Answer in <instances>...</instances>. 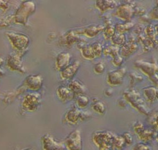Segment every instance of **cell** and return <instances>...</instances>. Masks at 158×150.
Here are the masks:
<instances>
[{
  "mask_svg": "<svg viewBox=\"0 0 158 150\" xmlns=\"http://www.w3.org/2000/svg\"><path fill=\"white\" fill-rule=\"evenodd\" d=\"M81 53L83 57L88 60H93L95 58L91 46H85L81 48Z\"/></svg>",
  "mask_w": 158,
  "mask_h": 150,
  "instance_id": "cell-18",
  "label": "cell"
},
{
  "mask_svg": "<svg viewBox=\"0 0 158 150\" xmlns=\"http://www.w3.org/2000/svg\"><path fill=\"white\" fill-rule=\"evenodd\" d=\"M149 123L150 124L154 126L155 127L158 128V124H157V113H154L151 115L149 117Z\"/></svg>",
  "mask_w": 158,
  "mask_h": 150,
  "instance_id": "cell-32",
  "label": "cell"
},
{
  "mask_svg": "<svg viewBox=\"0 0 158 150\" xmlns=\"http://www.w3.org/2000/svg\"><path fill=\"white\" fill-rule=\"evenodd\" d=\"M94 71L98 74H101L104 73L105 71V65L102 63H99L95 65Z\"/></svg>",
  "mask_w": 158,
  "mask_h": 150,
  "instance_id": "cell-28",
  "label": "cell"
},
{
  "mask_svg": "<svg viewBox=\"0 0 158 150\" xmlns=\"http://www.w3.org/2000/svg\"><path fill=\"white\" fill-rule=\"evenodd\" d=\"M122 62H123V60L121 57H120V56L116 57V58L114 59L113 60V63L116 66H120L122 64Z\"/></svg>",
  "mask_w": 158,
  "mask_h": 150,
  "instance_id": "cell-33",
  "label": "cell"
},
{
  "mask_svg": "<svg viewBox=\"0 0 158 150\" xmlns=\"http://www.w3.org/2000/svg\"><path fill=\"white\" fill-rule=\"evenodd\" d=\"M90 100L87 96L80 95L76 100V104L80 108H85L89 105Z\"/></svg>",
  "mask_w": 158,
  "mask_h": 150,
  "instance_id": "cell-22",
  "label": "cell"
},
{
  "mask_svg": "<svg viewBox=\"0 0 158 150\" xmlns=\"http://www.w3.org/2000/svg\"><path fill=\"white\" fill-rule=\"evenodd\" d=\"M114 1H97L96 5L102 12H104L109 9H113L115 6Z\"/></svg>",
  "mask_w": 158,
  "mask_h": 150,
  "instance_id": "cell-15",
  "label": "cell"
},
{
  "mask_svg": "<svg viewBox=\"0 0 158 150\" xmlns=\"http://www.w3.org/2000/svg\"><path fill=\"white\" fill-rule=\"evenodd\" d=\"M43 148L44 150H64V146L57 142L54 138L49 135L43 136L41 139Z\"/></svg>",
  "mask_w": 158,
  "mask_h": 150,
  "instance_id": "cell-5",
  "label": "cell"
},
{
  "mask_svg": "<svg viewBox=\"0 0 158 150\" xmlns=\"http://www.w3.org/2000/svg\"><path fill=\"white\" fill-rule=\"evenodd\" d=\"M80 67V63L79 61H75L72 64L66 67L61 73L62 78L64 79H69L72 78L77 72Z\"/></svg>",
  "mask_w": 158,
  "mask_h": 150,
  "instance_id": "cell-7",
  "label": "cell"
},
{
  "mask_svg": "<svg viewBox=\"0 0 158 150\" xmlns=\"http://www.w3.org/2000/svg\"><path fill=\"white\" fill-rule=\"evenodd\" d=\"M124 75L125 70L123 69L111 71L108 75L107 82L110 85L114 86L120 85L123 81Z\"/></svg>",
  "mask_w": 158,
  "mask_h": 150,
  "instance_id": "cell-6",
  "label": "cell"
},
{
  "mask_svg": "<svg viewBox=\"0 0 158 150\" xmlns=\"http://www.w3.org/2000/svg\"><path fill=\"white\" fill-rule=\"evenodd\" d=\"M92 48H93V51L94 52V53L95 54V56L96 57H101L102 54V45L100 43H94L93 45H91Z\"/></svg>",
  "mask_w": 158,
  "mask_h": 150,
  "instance_id": "cell-26",
  "label": "cell"
},
{
  "mask_svg": "<svg viewBox=\"0 0 158 150\" xmlns=\"http://www.w3.org/2000/svg\"><path fill=\"white\" fill-rule=\"evenodd\" d=\"M136 49H137V45L135 44H126L122 48V55L124 57H127L135 51Z\"/></svg>",
  "mask_w": 158,
  "mask_h": 150,
  "instance_id": "cell-17",
  "label": "cell"
},
{
  "mask_svg": "<svg viewBox=\"0 0 158 150\" xmlns=\"http://www.w3.org/2000/svg\"><path fill=\"white\" fill-rule=\"evenodd\" d=\"M32 150V149H30V148H28V149H26V150Z\"/></svg>",
  "mask_w": 158,
  "mask_h": 150,
  "instance_id": "cell-34",
  "label": "cell"
},
{
  "mask_svg": "<svg viewBox=\"0 0 158 150\" xmlns=\"http://www.w3.org/2000/svg\"><path fill=\"white\" fill-rule=\"evenodd\" d=\"M70 55L68 53H61L57 57L56 67L58 69L66 68L70 60Z\"/></svg>",
  "mask_w": 158,
  "mask_h": 150,
  "instance_id": "cell-13",
  "label": "cell"
},
{
  "mask_svg": "<svg viewBox=\"0 0 158 150\" xmlns=\"http://www.w3.org/2000/svg\"><path fill=\"white\" fill-rule=\"evenodd\" d=\"M132 150H150V148L145 143L139 142L133 146Z\"/></svg>",
  "mask_w": 158,
  "mask_h": 150,
  "instance_id": "cell-27",
  "label": "cell"
},
{
  "mask_svg": "<svg viewBox=\"0 0 158 150\" xmlns=\"http://www.w3.org/2000/svg\"><path fill=\"white\" fill-rule=\"evenodd\" d=\"M132 27V25L131 23H127L125 25H119L117 26L116 29L119 33H122L125 31H127L128 29H130Z\"/></svg>",
  "mask_w": 158,
  "mask_h": 150,
  "instance_id": "cell-29",
  "label": "cell"
},
{
  "mask_svg": "<svg viewBox=\"0 0 158 150\" xmlns=\"http://www.w3.org/2000/svg\"><path fill=\"white\" fill-rule=\"evenodd\" d=\"M82 113L77 109H73L69 111L66 115V120L70 124H76L81 120Z\"/></svg>",
  "mask_w": 158,
  "mask_h": 150,
  "instance_id": "cell-8",
  "label": "cell"
},
{
  "mask_svg": "<svg viewBox=\"0 0 158 150\" xmlns=\"http://www.w3.org/2000/svg\"><path fill=\"white\" fill-rule=\"evenodd\" d=\"M68 150H82V140L80 131L75 130L71 133L65 140Z\"/></svg>",
  "mask_w": 158,
  "mask_h": 150,
  "instance_id": "cell-2",
  "label": "cell"
},
{
  "mask_svg": "<svg viewBox=\"0 0 158 150\" xmlns=\"http://www.w3.org/2000/svg\"><path fill=\"white\" fill-rule=\"evenodd\" d=\"M104 53L105 54H109L112 56L114 59L119 56L118 55V49L115 47H109L106 48Z\"/></svg>",
  "mask_w": 158,
  "mask_h": 150,
  "instance_id": "cell-25",
  "label": "cell"
},
{
  "mask_svg": "<svg viewBox=\"0 0 158 150\" xmlns=\"http://www.w3.org/2000/svg\"><path fill=\"white\" fill-rule=\"evenodd\" d=\"M30 87L34 90H37L41 88L42 85V79L39 76L31 77Z\"/></svg>",
  "mask_w": 158,
  "mask_h": 150,
  "instance_id": "cell-23",
  "label": "cell"
},
{
  "mask_svg": "<svg viewBox=\"0 0 158 150\" xmlns=\"http://www.w3.org/2000/svg\"><path fill=\"white\" fill-rule=\"evenodd\" d=\"M125 98L133 107L141 112V113H146L147 111L144 107L143 100L141 99L139 94H136L134 91H130L125 93Z\"/></svg>",
  "mask_w": 158,
  "mask_h": 150,
  "instance_id": "cell-4",
  "label": "cell"
},
{
  "mask_svg": "<svg viewBox=\"0 0 158 150\" xmlns=\"http://www.w3.org/2000/svg\"><path fill=\"white\" fill-rule=\"evenodd\" d=\"M144 95L150 102H154L157 99L158 91L154 87H150L144 89Z\"/></svg>",
  "mask_w": 158,
  "mask_h": 150,
  "instance_id": "cell-14",
  "label": "cell"
},
{
  "mask_svg": "<svg viewBox=\"0 0 158 150\" xmlns=\"http://www.w3.org/2000/svg\"><path fill=\"white\" fill-rule=\"evenodd\" d=\"M69 89L71 91L73 95H81L85 93V87L82 83L77 80L72 81L69 85Z\"/></svg>",
  "mask_w": 158,
  "mask_h": 150,
  "instance_id": "cell-11",
  "label": "cell"
},
{
  "mask_svg": "<svg viewBox=\"0 0 158 150\" xmlns=\"http://www.w3.org/2000/svg\"><path fill=\"white\" fill-rule=\"evenodd\" d=\"M134 130L139 139L144 143L151 141L154 137V132L152 129H145L140 122H137L134 126Z\"/></svg>",
  "mask_w": 158,
  "mask_h": 150,
  "instance_id": "cell-3",
  "label": "cell"
},
{
  "mask_svg": "<svg viewBox=\"0 0 158 150\" xmlns=\"http://www.w3.org/2000/svg\"><path fill=\"white\" fill-rule=\"evenodd\" d=\"M26 106L30 110H35L38 108L40 103V98L39 95L37 94H31L26 96V99L25 102Z\"/></svg>",
  "mask_w": 158,
  "mask_h": 150,
  "instance_id": "cell-10",
  "label": "cell"
},
{
  "mask_svg": "<svg viewBox=\"0 0 158 150\" xmlns=\"http://www.w3.org/2000/svg\"><path fill=\"white\" fill-rule=\"evenodd\" d=\"M113 42L117 45H123L125 43V36L123 34H114L112 37Z\"/></svg>",
  "mask_w": 158,
  "mask_h": 150,
  "instance_id": "cell-24",
  "label": "cell"
},
{
  "mask_svg": "<svg viewBox=\"0 0 158 150\" xmlns=\"http://www.w3.org/2000/svg\"><path fill=\"white\" fill-rule=\"evenodd\" d=\"M125 144V140L122 136H115L113 141V147L116 149L121 150Z\"/></svg>",
  "mask_w": 158,
  "mask_h": 150,
  "instance_id": "cell-20",
  "label": "cell"
},
{
  "mask_svg": "<svg viewBox=\"0 0 158 150\" xmlns=\"http://www.w3.org/2000/svg\"><path fill=\"white\" fill-rule=\"evenodd\" d=\"M104 29V27L102 25L99 26H91L85 29L84 33L89 37H93L96 36L99 32L102 31Z\"/></svg>",
  "mask_w": 158,
  "mask_h": 150,
  "instance_id": "cell-16",
  "label": "cell"
},
{
  "mask_svg": "<svg viewBox=\"0 0 158 150\" xmlns=\"http://www.w3.org/2000/svg\"><path fill=\"white\" fill-rule=\"evenodd\" d=\"M140 67L145 73L149 76H152L155 73V65H152L149 63H143V64L140 65Z\"/></svg>",
  "mask_w": 158,
  "mask_h": 150,
  "instance_id": "cell-21",
  "label": "cell"
},
{
  "mask_svg": "<svg viewBox=\"0 0 158 150\" xmlns=\"http://www.w3.org/2000/svg\"><path fill=\"white\" fill-rule=\"evenodd\" d=\"M115 135L108 131H99L94 133L92 140L94 144L99 150H110L113 147Z\"/></svg>",
  "mask_w": 158,
  "mask_h": 150,
  "instance_id": "cell-1",
  "label": "cell"
},
{
  "mask_svg": "<svg viewBox=\"0 0 158 150\" xmlns=\"http://www.w3.org/2000/svg\"><path fill=\"white\" fill-rule=\"evenodd\" d=\"M133 11L132 7L129 5H123L118 8L117 11V14L118 17L124 20H129L133 16Z\"/></svg>",
  "mask_w": 158,
  "mask_h": 150,
  "instance_id": "cell-9",
  "label": "cell"
},
{
  "mask_svg": "<svg viewBox=\"0 0 158 150\" xmlns=\"http://www.w3.org/2000/svg\"><path fill=\"white\" fill-rule=\"evenodd\" d=\"M104 35L106 39L111 38L114 35V29L112 27H108L105 31Z\"/></svg>",
  "mask_w": 158,
  "mask_h": 150,
  "instance_id": "cell-31",
  "label": "cell"
},
{
  "mask_svg": "<svg viewBox=\"0 0 158 150\" xmlns=\"http://www.w3.org/2000/svg\"><path fill=\"white\" fill-rule=\"evenodd\" d=\"M57 95L63 102H68L73 99L74 96L71 91L66 87H61L57 90Z\"/></svg>",
  "mask_w": 158,
  "mask_h": 150,
  "instance_id": "cell-12",
  "label": "cell"
},
{
  "mask_svg": "<svg viewBox=\"0 0 158 150\" xmlns=\"http://www.w3.org/2000/svg\"><path fill=\"white\" fill-rule=\"evenodd\" d=\"M123 138L124 139L125 144H131L133 142V138L132 136L130 135V133H125L123 134Z\"/></svg>",
  "mask_w": 158,
  "mask_h": 150,
  "instance_id": "cell-30",
  "label": "cell"
},
{
  "mask_svg": "<svg viewBox=\"0 0 158 150\" xmlns=\"http://www.w3.org/2000/svg\"><path fill=\"white\" fill-rule=\"evenodd\" d=\"M92 108L96 112V113H99L100 115H104L106 112V107L104 103L96 101L94 102Z\"/></svg>",
  "mask_w": 158,
  "mask_h": 150,
  "instance_id": "cell-19",
  "label": "cell"
}]
</instances>
